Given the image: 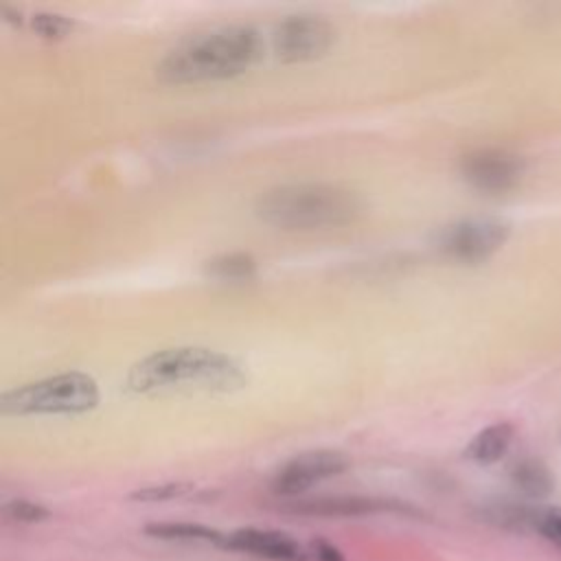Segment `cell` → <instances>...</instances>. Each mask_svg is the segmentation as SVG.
<instances>
[{
	"mask_svg": "<svg viewBox=\"0 0 561 561\" xmlns=\"http://www.w3.org/2000/svg\"><path fill=\"white\" fill-rule=\"evenodd\" d=\"M245 381V370L234 357L204 346H175L151 353L136 362L125 379L136 394H226L243 388Z\"/></svg>",
	"mask_w": 561,
	"mask_h": 561,
	"instance_id": "cell-1",
	"label": "cell"
},
{
	"mask_svg": "<svg viewBox=\"0 0 561 561\" xmlns=\"http://www.w3.org/2000/svg\"><path fill=\"white\" fill-rule=\"evenodd\" d=\"M263 39L254 26L230 24L184 39L156 66V77L169 85L232 79L263 57Z\"/></svg>",
	"mask_w": 561,
	"mask_h": 561,
	"instance_id": "cell-2",
	"label": "cell"
},
{
	"mask_svg": "<svg viewBox=\"0 0 561 561\" xmlns=\"http://www.w3.org/2000/svg\"><path fill=\"white\" fill-rule=\"evenodd\" d=\"M364 210L362 197L337 184L300 182L274 186L259 195L254 213L280 230H322L355 221Z\"/></svg>",
	"mask_w": 561,
	"mask_h": 561,
	"instance_id": "cell-3",
	"label": "cell"
},
{
	"mask_svg": "<svg viewBox=\"0 0 561 561\" xmlns=\"http://www.w3.org/2000/svg\"><path fill=\"white\" fill-rule=\"evenodd\" d=\"M99 399L101 392L94 377L81 370H68L2 392L0 412L4 416H72L94 410Z\"/></svg>",
	"mask_w": 561,
	"mask_h": 561,
	"instance_id": "cell-4",
	"label": "cell"
},
{
	"mask_svg": "<svg viewBox=\"0 0 561 561\" xmlns=\"http://www.w3.org/2000/svg\"><path fill=\"white\" fill-rule=\"evenodd\" d=\"M511 226L500 217H465L438 232V250L458 263H482L491 259L508 239Z\"/></svg>",
	"mask_w": 561,
	"mask_h": 561,
	"instance_id": "cell-5",
	"label": "cell"
},
{
	"mask_svg": "<svg viewBox=\"0 0 561 561\" xmlns=\"http://www.w3.org/2000/svg\"><path fill=\"white\" fill-rule=\"evenodd\" d=\"M335 26L320 15H287L272 31V46L280 61H311L331 50Z\"/></svg>",
	"mask_w": 561,
	"mask_h": 561,
	"instance_id": "cell-6",
	"label": "cell"
},
{
	"mask_svg": "<svg viewBox=\"0 0 561 561\" xmlns=\"http://www.w3.org/2000/svg\"><path fill=\"white\" fill-rule=\"evenodd\" d=\"M348 458L335 449H311L289 458L272 478V491L283 497H298L322 480L348 469Z\"/></svg>",
	"mask_w": 561,
	"mask_h": 561,
	"instance_id": "cell-7",
	"label": "cell"
},
{
	"mask_svg": "<svg viewBox=\"0 0 561 561\" xmlns=\"http://www.w3.org/2000/svg\"><path fill=\"white\" fill-rule=\"evenodd\" d=\"M283 511L307 517H364V515H419V511L405 502L392 497L370 495H322V497H296L283 504Z\"/></svg>",
	"mask_w": 561,
	"mask_h": 561,
	"instance_id": "cell-8",
	"label": "cell"
},
{
	"mask_svg": "<svg viewBox=\"0 0 561 561\" xmlns=\"http://www.w3.org/2000/svg\"><path fill=\"white\" fill-rule=\"evenodd\" d=\"M460 173L482 193H504L519 182L524 162L519 156L504 149H478L462 158Z\"/></svg>",
	"mask_w": 561,
	"mask_h": 561,
	"instance_id": "cell-9",
	"label": "cell"
},
{
	"mask_svg": "<svg viewBox=\"0 0 561 561\" xmlns=\"http://www.w3.org/2000/svg\"><path fill=\"white\" fill-rule=\"evenodd\" d=\"M224 550L263 561H309V550L291 535L274 528H237L226 533Z\"/></svg>",
	"mask_w": 561,
	"mask_h": 561,
	"instance_id": "cell-10",
	"label": "cell"
},
{
	"mask_svg": "<svg viewBox=\"0 0 561 561\" xmlns=\"http://www.w3.org/2000/svg\"><path fill=\"white\" fill-rule=\"evenodd\" d=\"M515 430L511 423H493L482 427L465 447V458L476 465H493L506 456Z\"/></svg>",
	"mask_w": 561,
	"mask_h": 561,
	"instance_id": "cell-11",
	"label": "cell"
},
{
	"mask_svg": "<svg viewBox=\"0 0 561 561\" xmlns=\"http://www.w3.org/2000/svg\"><path fill=\"white\" fill-rule=\"evenodd\" d=\"M147 537L162 539V541H184V543H210L215 548L224 550L226 533H219L217 528L193 524V522H151L142 528Z\"/></svg>",
	"mask_w": 561,
	"mask_h": 561,
	"instance_id": "cell-12",
	"label": "cell"
},
{
	"mask_svg": "<svg viewBox=\"0 0 561 561\" xmlns=\"http://www.w3.org/2000/svg\"><path fill=\"white\" fill-rule=\"evenodd\" d=\"M508 476H511L513 486L528 500H543L554 489V478H552L550 469L537 458L517 460L511 467Z\"/></svg>",
	"mask_w": 561,
	"mask_h": 561,
	"instance_id": "cell-13",
	"label": "cell"
},
{
	"mask_svg": "<svg viewBox=\"0 0 561 561\" xmlns=\"http://www.w3.org/2000/svg\"><path fill=\"white\" fill-rule=\"evenodd\" d=\"M204 274L219 283H245L256 276V261L245 252H228L206 261Z\"/></svg>",
	"mask_w": 561,
	"mask_h": 561,
	"instance_id": "cell-14",
	"label": "cell"
},
{
	"mask_svg": "<svg viewBox=\"0 0 561 561\" xmlns=\"http://www.w3.org/2000/svg\"><path fill=\"white\" fill-rule=\"evenodd\" d=\"M530 535H539L561 552V506L535 504Z\"/></svg>",
	"mask_w": 561,
	"mask_h": 561,
	"instance_id": "cell-15",
	"label": "cell"
},
{
	"mask_svg": "<svg viewBox=\"0 0 561 561\" xmlns=\"http://www.w3.org/2000/svg\"><path fill=\"white\" fill-rule=\"evenodd\" d=\"M2 515L7 522H13V524H39L50 517V511L37 502L15 497L2 504Z\"/></svg>",
	"mask_w": 561,
	"mask_h": 561,
	"instance_id": "cell-16",
	"label": "cell"
},
{
	"mask_svg": "<svg viewBox=\"0 0 561 561\" xmlns=\"http://www.w3.org/2000/svg\"><path fill=\"white\" fill-rule=\"evenodd\" d=\"M31 28L39 35V37H46V39H61L66 35L72 33L75 28V22L61 13H35L31 18Z\"/></svg>",
	"mask_w": 561,
	"mask_h": 561,
	"instance_id": "cell-17",
	"label": "cell"
},
{
	"mask_svg": "<svg viewBox=\"0 0 561 561\" xmlns=\"http://www.w3.org/2000/svg\"><path fill=\"white\" fill-rule=\"evenodd\" d=\"M193 491L188 482H164V484H153L134 491L129 497L136 502H167V500H178L184 497Z\"/></svg>",
	"mask_w": 561,
	"mask_h": 561,
	"instance_id": "cell-18",
	"label": "cell"
},
{
	"mask_svg": "<svg viewBox=\"0 0 561 561\" xmlns=\"http://www.w3.org/2000/svg\"><path fill=\"white\" fill-rule=\"evenodd\" d=\"M307 550H309V559L311 561H346L344 554L340 552L337 546H333L331 541L322 539V537H316L307 543Z\"/></svg>",
	"mask_w": 561,
	"mask_h": 561,
	"instance_id": "cell-19",
	"label": "cell"
},
{
	"mask_svg": "<svg viewBox=\"0 0 561 561\" xmlns=\"http://www.w3.org/2000/svg\"><path fill=\"white\" fill-rule=\"evenodd\" d=\"M559 440H561V434H559Z\"/></svg>",
	"mask_w": 561,
	"mask_h": 561,
	"instance_id": "cell-20",
	"label": "cell"
}]
</instances>
